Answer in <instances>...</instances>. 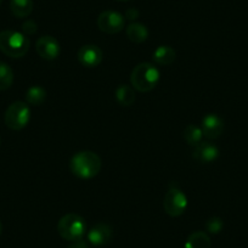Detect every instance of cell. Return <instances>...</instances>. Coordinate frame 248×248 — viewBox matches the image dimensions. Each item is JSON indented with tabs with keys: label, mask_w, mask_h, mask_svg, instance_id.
Instances as JSON below:
<instances>
[{
	"label": "cell",
	"mask_w": 248,
	"mask_h": 248,
	"mask_svg": "<svg viewBox=\"0 0 248 248\" xmlns=\"http://www.w3.org/2000/svg\"><path fill=\"white\" fill-rule=\"evenodd\" d=\"M70 168L79 179L95 178L101 170V158L95 152L80 151L72 157Z\"/></svg>",
	"instance_id": "cell-1"
},
{
	"label": "cell",
	"mask_w": 248,
	"mask_h": 248,
	"mask_svg": "<svg viewBox=\"0 0 248 248\" xmlns=\"http://www.w3.org/2000/svg\"><path fill=\"white\" fill-rule=\"evenodd\" d=\"M159 78H161V75H159L158 68L152 63L144 62V63H139L133 70L130 75V83L138 92L147 93L156 88Z\"/></svg>",
	"instance_id": "cell-2"
},
{
	"label": "cell",
	"mask_w": 248,
	"mask_h": 248,
	"mask_svg": "<svg viewBox=\"0 0 248 248\" xmlns=\"http://www.w3.org/2000/svg\"><path fill=\"white\" fill-rule=\"evenodd\" d=\"M28 49H30V40L23 33L17 31L0 32V50L5 55L18 59L25 56Z\"/></svg>",
	"instance_id": "cell-3"
},
{
	"label": "cell",
	"mask_w": 248,
	"mask_h": 248,
	"mask_svg": "<svg viewBox=\"0 0 248 248\" xmlns=\"http://www.w3.org/2000/svg\"><path fill=\"white\" fill-rule=\"evenodd\" d=\"M87 230L85 220L80 216L75 213L66 214L60 219L57 224V231L63 240L73 241L80 240Z\"/></svg>",
	"instance_id": "cell-4"
},
{
	"label": "cell",
	"mask_w": 248,
	"mask_h": 248,
	"mask_svg": "<svg viewBox=\"0 0 248 248\" xmlns=\"http://www.w3.org/2000/svg\"><path fill=\"white\" fill-rule=\"evenodd\" d=\"M31 118V109L23 101L13 102L5 112V124L11 130H21L26 127Z\"/></svg>",
	"instance_id": "cell-5"
},
{
	"label": "cell",
	"mask_w": 248,
	"mask_h": 248,
	"mask_svg": "<svg viewBox=\"0 0 248 248\" xmlns=\"http://www.w3.org/2000/svg\"><path fill=\"white\" fill-rule=\"evenodd\" d=\"M164 211L170 217H180L187 208V197L178 187H170L164 196Z\"/></svg>",
	"instance_id": "cell-6"
},
{
	"label": "cell",
	"mask_w": 248,
	"mask_h": 248,
	"mask_svg": "<svg viewBox=\"0 0 248 248\" xmlns=\"http://www.w3.org/2000/svg\"><path fill=\"white\" fill-rule=\"evenodd\" d=\"M124 25H125V18L117 11H104L97 17V26L102 32L107 33V34L119 33L124 28Z\"/></svg>",
	"instance_id": "cell-7"
},
{
	"label": "cell",
	"mask_w": 248,
	"mask_h": 248,
	"mask_svg": "<svg viewBox=\"0 0 248 248\" xmlns=\"http://www.w3.org/2000/svg\"><path fill=\"white\" fill-rule=\"evenodd\" d=\"M35 50H37L38 55L42 59L47 60V61H52V60L59 57L60 44L57 42V39H55L51 35H44V37H40L37 40Z\"/></svg>",
	"instance_id": "cell-8"
},
{
	"label": "cell",
	"mask_w": 248,
	"mask_h": 248,
	"mask_svg": "<svg viewBox=\"0 0 248 248\" xmlns=\"http://www.w3.org/2000/svg\"><path fill=\"white\" fill-rule=\"evenodd\" d=\"M201 129L207 139H217L224 132V121L216 113H209L202 118Z\"/></svg>",
	"instance_id": "cell-9"
},
{
	"label": "cell",
	"mask_w": 248,
	"mask_h": 248,
	"mask_svg": "<svg viewBox=\"0 0 248 248\" xmlns=\"http://www.w3.org/2000/svg\"><path fill=\"white\" fill-rule=\"evenodd\" d=\"M102 51L99 46L93 44L84 45L78 51V60L84 67L93 68L96 67L102 61Z\"/></svg>",
	"instance_id": "cell-10"
},
{
	"label": "cell",
	"mask_w": 248,
	"mask_h": 248,
	"mask_svg": "<svg viewBox=\"0 0 248 248\" xmlns=\"http://www.w3.org/2000/svg\"><path fill=\"white\" fill-rule=\"evenodd\" d=\"M192 157L200 163H212L219 157V149L212 142L202 141L195 147Z\"/></svg>",
	"instance_id": "cell-11"
},
{
	"label": "cell",
	"mask_w": 248,
	"mask_h": 248,
	"mask_svg": "<svg viewBox=\"0 0 248 248\" xmlns=\"http://www.w3.org/2000/svg\"><path fill=\"white\" fill-rule=\"evenodd\" d=\"M112 229L107 224L100 223L93 226L88 232V241L93 246H104L111 241Z\"/></svg>",
	"instance_id": "cell-12"
},
{
	"label": "cell",
	"mask_w": 248,
	"mask_h": 248,
	"mask_svg": "<svg viewBox=\"0 0 248 248\" xmlns=\"http://www.w3.org/2000/svg\"><path fill=\"white\" fill-rule=\"evenodd\" d=\"M176 56L175 50L168 45H161L157 47L152 54V59L156 62L157 65L161 66H168L170 65L171 62H174Z\"/></svg>",
	"instance_id": "cell-13"
},
{
	"label": "cell",
	"mask_w": 248,
	"mask_h": 248,
	"mask_svg": "<svg viewBox=\"0 0 248 248\" xmlns=\"http://www.w3.org/2000/svg\"><path fill=\"white\" fill-rule=\"evenodd\" d=\"M114 97H116L117 102H118L121 106H130V105L134 104L135 101L134 88H132L130 85L127 84L118 85L116 92H114Z\"/></svg>",
	"instance_id": "cell-14"
},
{
	"label": "cell",
	"mask_w": 248,
	"mask_h": 248,
	"mask_svg": "<svg viewBox=\"0 0 248 248\" xmlns=\"http://www.w3.org/2000/svg\"><path fill=\"white\" fill-rule=\"evenodd\" d=\"M127 35L133 43L141 44L149 38V31L142 23L133 22L127 27Z\"/></svg>",
	"instance_id": "cell-15"
},
{
	"label": "cell",
	"mask_w": 248,
	"mask_h": 248,
	"mask_svg": "<svg viewBox=\"0 0 248 248\" xmlns=\"http://www.w3.org/2000/svg\"><path fill=\"white\" fill-rule=\"evenodd\" d=\"M211 237L203 231L192 232L185 242V248H211Z\"/></svg>",
	"instance_id": "cell-16"
},
{
	"label": "cell",
	"mask_w": 248,
	"mask_h": 248,
	"mask_svg": "<svg viewBox=\"0 0 248 248\" xmlns=\"http://www.w3.org/2000/svg\"><path fill=\"white\" fill-rule=\"evenodd\" d=\"M11 13L18 18H25L33 11V0H10Z\"/></svg>",
	"instance_id": "cell-17"
},
{
	"label": "cell",
	"mask_w": 248,
	"mask_h": 248,
	"mask_svg": "<svg viewBox=\"0 0 248 248\" xmlns=\"http://www.w3.org/2000/svg\"><path fill=\"white\" fill-rule=\"evenodd\" d=\"M183 137H184V140L187 142V145L196 147L200 142H202L203 132H202L201 127H199V125L189 124V125L184 129Z\"/></svg>",
	"instance_id": "cell-18"
},
{
	"label": "cell",
	"mask_w": 248,
	"mask_h": 248,
	"mask_svg": "<svg viewBox=\"0 0 248 248\" xmlns=\"http://www.w3.org/2000/svg\"><path fill=\"white\" fill-rule=\"evenodd\" d=\"M45 99H46V90L39 85L31 87L26 92V101L33 106H39L45 101Z\"/></svg>",
	"instance_id": "cell-19"
},
{
	"label": "cell",
	"mask_w": 248,
	"mask_h": 248,
	"mask_svg": "<svg viewBox=\"0 0 248 248\" xmlns=\"http://www.w3.org/2000/svg\"><path fill=\"white\" fill-rule=\"evenodd\" d=\"M14 72L5 62H0V90H6L13 85Z\"/></svg>",
	"instance_id": "cell-20"
},
{
	"label": "cell",
	"mask_w": 248,
	"mask_h": 248,
	"mask_svg": "<svg viewBox=\"0 0 248 248\" xmlns=\"http://www.w3.org/2000/svg\"><path fill=\"white\" fill-rule=\"evenodd\" d=\"M223 220L219 217H212V218L208 219L206 224V229L209 233H219L221 230H223Z\"/></svg>",
	"instance_id": "cell-21"
},
{
	"label": "cell",
	"mask_w": 248,
	"mask_h": 248,
	"mask_svg": "<svg viewBox=\"0 0 248 248\" xmlns=\"http://www.w3.org/2000/svg\"><path fill=\"white\" fill-rule=\"evenodd\" d=\"M22 31H23V33H25V34L33 35L38 31L37 23H35L33 20H27L22 25Z\"/></svg>",
	"instance_id": "cell-22"
},
{
	"label": "cell",
	"mask_w": 248,
	"mask_h": 248,
	"mask_svg": "<svg viewBox=\"0 0 248 248\" xmlns=\"http://www.w3.org/2000/svg\"><path fill=\"white\" fill-rule=\"evenodd\" d=\"M138 17H139V10H138V9H128V10L125 11V14H124V18H125V20L134 21L137 20Z\"/></svg>",
	"instance_id": "cell-23"
},
{
	"label": "cell",
	"mask_w": 248,
	"mask_h": 248,
	"mask_svg": "<svg viewBox=\"0 0 248 248\" xmlns=\"http://www.w3.org/2000/svg\"><path fill=\"white\" fill-rule=\"evenodd\" d=\"M68 248H89V246H88V243L85 241H83L80 238V240L73 241L72 245L68 246Z\"/></svg>",
	"instance_id": "cell-24"
},
{
	"label": "cell",
	"mask_w": 248,
	"mask_h": 248,
	"mask_svg": "<svg viewBox=\"0 0 248 248\" xmlns=\"http://www.w3.org/2000/svg\"><path fill=\"white\" fill-rule=\"evenodd\" d=\"M1 231H3V225H1V223H0V235H1Z\"/></svg>",
	"instance_id": "cell-25"
},
{
	"label": "cell",
	"mask_w": 248,
	"mask_h": 248,
	"mask_svg": "<svg viewBox=\"0 0 248 248\" xmlns=\"http://www.w3.org/2000/svg\"><path fill=\"white\" fill-rule=\"evenodd\" d=\"M117 1H121V3H124V1H129V0H117Z\"/></svg>",
	"instance_id": "cell-26"
},
{
	"label": "cell",
	"mask_w": 248,
	"mask_h": 248,
	"mask_svg": "<svg viewBox=\"0 0 248 248\" xmlns=\"http://www.w3.org/2000/svg\"><path fill=\"white\" fill-rule=\"evenodd\" d=\"M1 3H3V0H0V5H1Z\"/></svg>",
	"instance_id": "cell-27"
}]
</instances>
